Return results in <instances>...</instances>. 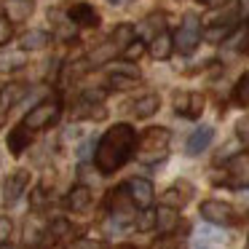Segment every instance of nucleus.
<instances>
[{
    "label": "nucleus",
    "mask_w": 249,
    "mask_h": 249,
    "mask_svg": "<svg viewBox=\"0 0 249 249\" xmlns=\"http://www.w3.org/2000/svg\"><path fill=\"white\" fill-rule=\"evenodd\" d=\"M27 185H30V172L17 169V172L6 179V185H3V204L14 206L19 198H22V193H24V188H27Z\"/></svg>",
    "instance_id": "9"
},
{
    "label": "nucleus",
    "mask_w": 249,
    "mask_h": 249,
    "mask_svg": "<svg viewBox=\"0 0 249 249\" xmlns=\"http://www.w3.org/2000/svg\"><path fill=\"white\" fill-rule=\"evenodd\" d=\"M201 217L212 225H233L236 222V212H233L231 204L225 201H217V198H209L201 204Z\"/></svg>",
    "instance_id": "6"
},
{
    "label": "nucleus",
    "mask_w": 249,
    "mask_h": 249,
    "mask_svg": "<svg viewBox=\"0 0 249 249\" xmlns=\"http://www.w3.org/2000/svg\"><path fill=\"white\" fill-rule=\"evenodd\" d=\"M217 182L228 185V188H247L249 185V150L236 153V156L225 163V177H220Z\"/></svg>",
    "instance_id": "5"
},
{
    "label": "nucleus",
    "mask_w": 249,
    "mask_h": 249,
    "mask_svg": "<svg viewBox=\"0 0 249 249\" xmlns=\"http://www.w3.org/2000/svg\"><path fill=\"white\" fill-rule=\"evenodd\" d=\"M131 40H137L134 38V27H131V24H118V27L113 30V35H110V43H113L118 51H124Z\"/></svg>",
    "instance_id": "21"
},
{
    "label": "nucleus",
    "mask_w": 249,
    "mask_h": 249,
    "mask_svg": "<svg viewBox=\"0 0 249 249\" xmlns=\"http://www.w3.org/2000/svg\"><path fill=\"white\" fill-rule=\"evenodd\" d=\"M201 105H204V99H201L198 94H188V91L174 94V107H177V113L185 115V118H198Z\"/></svg>",
    "instance_id": "11"
},
{
    "label": "nucleus",
    "mask_w": 249,
    "mask_h": 249,
    "mask_svg": "<svg viewBox=\"0 0 249 249\" xmlns=\"http://www.w3.org/2000/svg\"><path fill=\"white\" fill-rule=\"evenodd\" d=\"M0 249H17L11 241H0Z\"/></svg>",
    "instance_id": "31"
},
{
    "label": "nucleus",
    "mask_w": 249,
    "mask_h": 249,
    "mask_svg": "<svg viewBox=\"0 0 249 249\" xmlns=\"http://www.w3.org/2000/svg\"><path fill=\"white\" fill-rule=\"evenodd\" d=\"M247 249H249V238H247Z\"/></svg>",
    "instance_id": "34"
},
{
    "label": "nucleus",
    "mask_w": 249,
    "mask_h": 249,
    "mask_svg": "<svg viewBox=\"0 0 249 249\" xmlns=\"http://www.w3.org/2000/svg\"><path fill=\"white\" fill-rule=\"evenodd\" d=\"M158 105H161L158 94H145L142 99H137V102H134V115H137V118H150V115L158 110Z\"/></svg>",
    "instance_id": "20"
},
{
    "label": "nucleus",
    "mask_w": 249,
    "mask_h": 249,
    "mask_svg": "<svg viewBox=\"0 0 249 249\" xmlns=\"http://www.w3.org/2000/svg\"><path fill=\"white\" fill-rule=\"evenodd\" d=\"M113 6H124V3H129V0H110Z\"/></svg>",
    "instance_id": "32"
},
{
    "label": "nucleus",
    "mask_w": 249,
    "mask_h": 249,
    "mask_svg": "<svg viewBox=\"0 0 249 249\" xmlns=\"http://www.w3.org/2000/svg\"><path fill=\"white\" fill-rule=\"evenodd\" d=\"M30 11H33V3L27 0H8V22H22L30 17Z\"/></svg>",
    "instance_id": "22"
},
{
    "label": "nucleus",
    "mask_w": 249,
    "mask_h": 249,
    "mask_svg": "<svg viewBox=\"0 0 249 249\" xmlns=\"http://www.w3.org/2000/svg\"><path fill=\"white\" fill-rule=\"evenodd\" d=\"M137 142H140V137H137V131L131 129L129 124H115L113 129L105 131L99 145H97V153H94L97 169L102 174L118 172V169L134 156Z\"/></svg>",
    "instance_id": "1"
},
{
    "label": "nucleus",
    "mask_w": 249,
    "mask_h": 249,
    "mask_svg": "<svg viewBox=\"0 0 249 249\" xmlns=\"http://www.w3.org/2000/svg\"><path fill=\"white\" fill-rule=\"evenodd\" d=\"M172 51H174V35H169L166 30L153 35V40H150V56L153 59H169Z\"/></svg>",
    "instance_id": "14"
},
{
    "label": "nucleus",
    "mask_w": 249,
    "mask_h": 249,
    "mask_svg": "<svg viewBox=\"0 0 249 249\" xmlns=\"http://www.w3.org/2000/svg\"><path fill=\"white\" fill-rule=\"evenodd\" d=\"M198 43H201V19L196 14H185L182 24L174 33V49L182 56H188L198 49Z\"/></svg>",
    "instance_id": "4"
},
{
    "label": "nucleus",
    "mask_w": 249,
    "mask_h": 249,
    "mask_svg": "<svg viewBox=\"0 0 249 249\" xmlns=\"http://www.w3.org/2000/svg\"><path fill=\"white\" fill-rule=\"evenodd\" d=\"M67 19H70L72 24H81V27H97L99 24V14L94 11V6H89V3H75V6L67 8Z\"/></svg>",
    "instance_id": "10"
},
{
    "label": "nucleus",
    "mask_w": 249,
    "mask_h": 249,
    "mask_svg": "<svg viewBox=\"0 0 249 249\" xmlns=\"http://www.w3.org/2000/svg\"><path fill=\"white\" fill-rule=\"evenodd\" d=\"M11 35H14L11 22H8L6 17H0V46H6L8 40H11Z\"/></svg>",
    "instance_id": "26"
},
{
    "label": "nucleus",
    "mask_w": 249,
    "mask_h": 249,
    "mask_svg": "<svg viewBox=\"0 0 249 249\" xmlns=\"http://www.w3.org/2000/svg\"><path fill=\"white\" fill-rule=\"evenodd\" d=\"M140 83V72L129 70V67H121V70L110 72V86L113 89H131Z\"/></svg>",
    "instance_id": "18"
},
{
    "label": "nucleus",
    "mask_w": 249,
    "mask_h": 249,
    "mask_svg": "<svg viewBox=\"0 0 249 249\" xmlns=\"http://www.w3.org/2000/svg\"><path fill=\"white\" fill-rule=\"evenodd\" d=\"M198 3H204V6H209V8H220L225 0H198Z\"/></svg>",
    "instance_id": "29"
},
{
    "label": "nucleus",
    "mask_w": 249,
    "mask_h": 249,
    "mask_svg": "<svg viewBox=\"0 0 249 249\" xmlns=\"http://www.w3.org/2000/svg\"><path fill=\"white\" fill-rule=\"evenodd\" d=\"M24 94H27L24 83H6V86L0 89V126H6L11 110L24 99Z\"/></svg>",
    "instance_id": "7"
},
{
    "label": "nucleus",
    "mask_w": 249,
    "mask_h": 249,
    "mask_svg": "<svg viewBox=\"0 0 249 249\" xmlns=\"http://www.w3.org/2000/svg\"><path fill=\"white\" fill-rule=\"evenodd\" d=\"M236 134H238V140H241L244 145H249V118H241L236 124Z\"/></svg>",
    "instance_id": "27"
},
{
    "label": "nucleus",
    "mask_w": 249,
    "mask_h": 249,
    "mask_svg": "<svg viewBox=\"0 0 249 249\" xmlns=\"http://www.w3.org/2000/svg\"><path fill=\"white\" fill-rule=\"evenodd\" d=\"M131 198H129V190H126V185L124 188H115L113 193H110V212H113V217L115 220H129L131 217Z\"/></svg>",
    "instance_id": "12"
},
{
    "label": "nucleus",
    "mask_w": 249,
    "mask_h": 249,
    "mask_svg": "<svg viewBox=\"0 0 249 249\" xmlns=\"http://www.w3.org/2000/svg\"><path fill=\"white\" fill-rule=\"evenodd\" d=\"M19 43H22V51H40L51 43V35L43 33V30H30V33L22 35Z\"/></svg>",
    "instance_id": "17"
},
{
    "label": "nucleus",
    "mask_w": 249,
    "mask_h": 249,
    "mask_svg": "<svg viewBox=\"0 0 249 249\" xmlns=\"http://www.w3.org/2000/svg\"><path fill=\"white\" fill-rule=\"evenodd\" d=\"M137 228H140V231H150V228H156V212L142 209V214H137Z\"/></svg>",
    "instance_id": "25"
},
{
    "label": "nucleus",
    "mask_w": 249,
    "mask_h": 249,
    "mask_svg": "<svg viewBox=\"0 0 249 249\" xmlns=\"http://www.w3.org/2000/svg\"><path fill=\"white\" fill-rule=\"evenodd\" d=\"M169 140H172V134H169V129H163V126H153V129H147L145 134L140 137V142H137L140 161L147 163V166L161 163L163 158H166V153H169Z\"/></svg>",
    "instance_id": "2"
},
{
    "label": "nucleus",
    "mask_w": 249,
    "mask_h": 249,
    "mask_svg": "<svg viewBox=\"0 0 249 249\" xmlns=\"http://www.w3.org/2000/svg\"><path fill=\"white\" fill-rule=\"evenodd\" d=\"M67 206L72 212H86L91 206V190L86 185H75V188L67 193Z\"/></svg>",
    "instance_id": "16"
},
{
    "label": "nucleus",
    "mask_w": 249,
    "mask_h": 249,
    "mask_svg": "<svg viewBox=\"0 0 249 249\" xmlns=\"http://www.w3.org/2000/svg\"><path fill=\"white\" fill-rule=\"evenodd\" d=\"M8 233V222L6 220H0V241H3V236Z\"/></svg>",
    "instance_id": "30"
},
{
    "label": "nucleus",
    "mask_w": 249,
    "mask_h": 249,
    "mask_svg": "<svg viewBox=\"0 0 249 249\" xmlns=\"http://www.w3.org/2000/svg\"><path fill=\"white\" fill-rule=\"evenodd\" d=\"M196 249H209V247H204V244H198V247H196Z\"/></svg>",
    "instance_id": "33"
},
{
    "label": "nucleus",
    "mask_w": 249,
    "mask_h": 249,
    "mask_svg": "<svg viewBox=\"0 0 249 249\" xmlns=\"http://www.w3.org/2000/svg\"><path fill=\"white\" fill-rule=\"evenodd\" d=\"M67 249H102L97 241H91V238H81V241H75V244H70Z\"/></svg>",
    "instance_id": "28"
},
{
    "label": "nucleus",
    "mask_w": 249,
    "mask_h": 249,
    "mask_svg": "<svg viewBox=\"0 0 249 249\" xmlns=\"http://www.w3.org/2000/svg\"><path fill=\"white\" fill-rule=\"evenodd\" d=\"M27 3H33V0H27Z\"/></svg>",
    "instance_id": "35"
},
{
    "label": "nucleus",
    "mask_w": 249,
    "mask_h": 249,
    "mask_svg": "<svg viewBox=\"0 0 249 249\" xmlns=\"http://www.w3.org/2000/svg\"><path fill=\"white\" fill-rule=\"evenodd\" d=\"M177 225H179V212L174 209V206H161V209L156 212V228L163 233V236L174 233Z\"/></svg>",
    "instance_id": "15"
},
{
    "label": "nucleus",
    "mask_w": 249,
    "mask_h": 249,
    "mask_svg": "<svg viewBox=\"0 0 249 249\" xmlns=\"http://www.w3.org/2000/svg\"><path fill=\"white\" fill-rule=\"evenodd\" d=\"M62 115V105L59 99H43L40 105H35L27 115H24L22 126L33 134V131H40V129H49L51 124H56Z\"/></svg>",
    "instance_id": "3"
},
{
    "label": "nucleus",
    "mask_w": 249,
    "mask_h": 249,
    "mask_svg": "<svg viewBox=\"0 0 249 249\" xmlns=\"http://www.w3.org/2000/svg\"><path fill=\"white\" fill-rule=\"evenodd\" d=\"M212 137H214V129H212V126H201V129H196L193 134L188 137V142H185L188 156H198V153H204L206 147H209Z\"/></svg>",
    "instance_id": "13"
},
{
    "label": "nucleus",
    "mask_w": 249,
    "mask_h": 249,
    "mask_svg": "<svg viewBox=\"0 0 249 249\" xmlns=\"http://www.w3.org/2000/svg\"><path fill=\"white\" fill-rule=\"evenodd\" d=\"M233 99H236L241 107H249V72H244L238 78V83L233 86Z\"/></svg>",
    "instance_id": "23"
},
{
    "label": "nucleus",
    "mask_w": 249,
    "mask_h": 249,
    "mask_svg": "<svg viewBox=\"0 0 249 249\" xmlns=\"http://www.w3.org/2000/svg\"><path fill=\"white\" fill-rule=\"evenodd\" d=\"M30 140H33V134H30V131L24 129L22 124H19L17 129H14L11 134H8V150H11L14 156H19V153H24V150H27Z\"/></svg>",
    "instance_id": "19"
},
{
    "label": "nucleus",
    "mask_w": 249,
    "mask_h": 249,
    "mask_svg": "<svg viewBox=\"0 0 249 249\" xmlns=\"http://www.w3.org/2000/svg\"><path fill=\"white\" fill-rule=\"evenodd\" d=\"M142 54H145V40H140V38L131 40V43L124 49V59H126V62H137Z\"/></svg>",
    "instance_id": "24"
},
{
    "label": "nucleus",
    "mask_w": 249,
    "mask_h": 249,
    "mask_svg": "<svg viewBox=\"0 0 249 249\" xmlns=\"http://www.w3.org/2000/svg\"><path fill=\"white\" fill-rule=\"evenodd\" d=\"M126 190H129V198L137 209H150L153 198H156V190H153L150 179H142V177H131L126 182Z\"/></svg>",
    "instance_id": "8"
}]
</instances>
